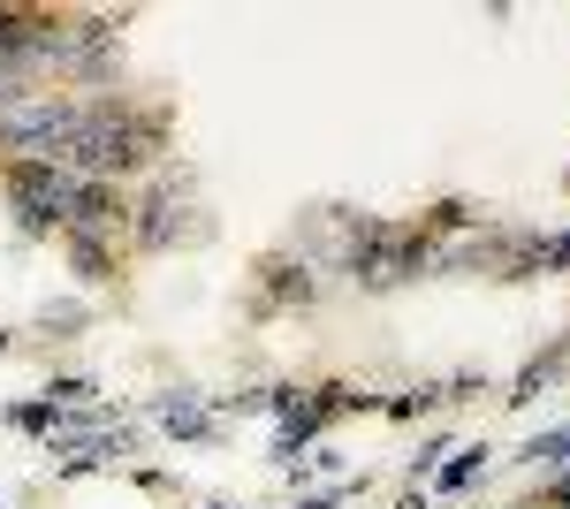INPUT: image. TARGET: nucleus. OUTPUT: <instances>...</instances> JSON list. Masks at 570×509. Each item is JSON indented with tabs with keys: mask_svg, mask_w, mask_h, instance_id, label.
I'll return each instance as SVG.
<instances>
[{
	"mask_svg": "<svg viewBox=\"0 0 570 509\" xmlns=\"http://www.w3.org/2000/svg\"><path fill=\"white\" fill-rule=\"evenodd\" d=\"M563 358H570V350H563Z\"/></svg>",
	"mask_w": 570,
	"mask_h": 509,
	"instance_id": "8",
	"label": "nucleus"
},
{
	"mask_svg": "<svg viewBox=\"0 0 570 509\" xmlns=\"http://www.w3.org/2000/svg\"><path fill=\"white\" fill-rule=\"evenodd\" d=\"M540 258H548V266H570V228L556 236V244H540Z\"/></svg>",
	"mask_w": 570,
	"mask_h": 509,
	"instance_id": "6",
	"label": "nucleus"
},
{
	"mask_svg": "<svg viewBox=\"0 0 570 509\" xmlns=\"http://www.w3.org/2000/svg\"><path fill=\"white\" fill-rule=\"evenodd\" d=\"M160 419H168V433H206L214 411H206V403H190V395H176V403H160Z\"/></svg>",
	"mask_w": 570,
	"mask_h": 509,
	"instance_id": "3",
	"label": "nucleus"
},
{
	"mask_svg": "<svg viewBox=\"0 0 570 509\" xmlns=\"http://www.w3.org/2000/svg\"><path fill=\"white\" fill-rule=\"evenodd\" d=\"M556 509H570V471H563V479H556Z\"/></svg>",
	"mask_w": 570,
	"mask_h": 509,
	"instance_id": "7",
	"label": "nucleus"
},
{
	"mask_svg": "<svg viewBox=\"0 0 570 509\" xmlns=\"http://www.w3.org/2000/svg\"><path fill=\"white\" fill-rule=\"evenodd\" d=\"M525 457H548V464H563V457H570V425H563V433H540Z\"/></svg>",
	"mask_w": 570,
	"mask_h": 509,
	"instance_id": "4",
	"label": "nucleus"
},
{
	"mask_svg": "<svg viewBox=\"0 0 570 509\" xmlns=\"http://www.w3.org/2000/svg\"><path fill=\"white\" fill-rule=\"evenodd\" d=\"M480 464H487V441H472V449H456V464L441 471L434 487H441V495H456V487H472V479H480Z\"/></svg>",
	"mask_w": 570,
	"mask_h": 509,
	"instance_id": "2",
	"label": "nucleus"
},
{
	"mask_svg": "<svg viewBox=\"0 0 570 509\" xmlns=\"http://www.w3.org/2000/svg\"><path fill=\"white\" fill-rule=\"evenodd\" d=\"M61 252L85 266V282H115V244L107 236H61Z\"/></svg>",
	"mask_w": 570,
	"mask_h": 509,
	"instance_id": "1",
	"label": "nucleus"
},
{
	"mask_svg": "<svg viewBox=\"0 0 570 509\" xmlns=\"http://www.w3.org/2000/svg\"><path fill=\"white\" fill-rule=\"evenodd\" d=\"M351 495H357V479H343V487H327V495H305L297 509H335V502H351Z\"/></svg>",
	"mask_w": 570,
	"mask_h": 509,
	"instance_id": "5",
	"label": "nucleus"
}]
</instances>
